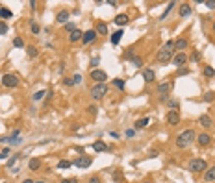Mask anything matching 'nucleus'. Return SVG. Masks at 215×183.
<instances>
[{"mask_svg":"<svg viewBox=\"0 0 215 183\" xmlns=\"http://www.w3.org/2000/svg\"><path fill=\"white\" fill-rule=\"evenodd\" d=\"M128 22H130V17H128V15H124V13L115 17V24H117V26H126Z\"/></svg>","mask_w":215,"mask_h":183,"instance_id":"16","label":"nucleus"},{"mask_svg":"<svg viewBox=\"0 0 215 183\" xmlns=\"http://www.w3.org/2000/svg\"><path fill=\"white\" fill-rule=\"evenodd\" d=\"M2 83H4V87L13 89V87L19 85V76H15V74H4V76H2Z\"/></svg>","mask_w":215,"mask_h":183,"instance_id":"5","label":"nucleus"},{"mask_svg":"<svg viewBox=\"0 0 215 183\" xmlns=\"http://www.w3.org/2000/svg\"><path fill=\"white\" fill-rule=\"evenodd\" d=\"M98 63H100V59H98V58H93V59H91V67H96Z\"/></svg>","mask_w":215,"mask_h":183,"instance_id":"48","label":"nucleus"},{"mask_svg":"<svg viewBox=\"0 0 215 183\" xmlns=\"http://www.w3.org/2000/svg\"><path fill=\"white\" fill-rule=\"evenodd\" d=\"M45 94H47L45 91H37V93L34 94V100H35V102H39V100H43V96H45Z\"/></svg>","mask_w":215,"mask_h":183,"instance_id":"37","label":"nucleus"},{"mask_svg":"<svg viewBox=\"0 0 215 183\" xmlns=\"http://www.w3.org/2000/svg\"><path fill=\"white\" fill-rule=\"evenodd\" d=\"M126 137H134V130H128V131H126Z\"/></svg>","mask_w":215,"mask_h":183,"instance_id":"52","label":"nucleus"},{"mask_svg":"<svg viewBox=\"0 0 215 183\" xmlns=\"http://www.w3.org/2000/svg\"><path fill=\"white\" fill-rule=\"evenodd\" d=\"M30 30L34 31V34H39V30H41V28H39V24H37V22H30Z\"/></svg>","mask_w":215,"mask_h":183,"instance_id":"38","label":"nucleus"},{"mask_svg":"<svg viewBox=\"0 0 215 183\" xmlns=\"http://www.w3.org/2000/svg\"><path fill=\"white\" fill-rule=\"evenodd\" d=\"M61 183H78L76 178H67V179H61Z\"/></svg>","mask_w":215,"mask_h":183,"instance_id":"44","label":"nucleus"},{"mask_svg":"<svg viewBox=\"0 0 215 183\" xmlns=\"http://www.w3.org/2000/svg\"><path fill=\"white\" fill-rule=\"evenodd\" d=\"M63 83H65L67 87H71V85H74V83H72V78H67V80H63Z\"/></svg>","mask_w":215,"mask_h":183,"instance_id":"49","label":"nucleus"},{"mask_svg":"<svg viewBox=\"0 0 215 183\" xmlns=\"http://www.w3.org/2000/svg\"><path fill=\"white\" fill-rule=\"evenodd\" d=\"M69 11H65V9H63V11H59L58 13V17H56V20H58V22L59 24H67V20H69Z\"/></svg>","mask_w":215,"mask_h":183,"instance_id":"19","label":"nucleus"},{"mask_svg":"<svg viewBox=\"0 0 215 183\" xmlns=\"http://www.w3.org/2000/svg\"><path fill=\"white\" fill-rule=\"evenodd\" d=\"M106 94H108V85L106 83H96L91 87V96L95 100H102Z\"/></svg>","mask_w":215,"mask_h":183,"instance_id":"3","label":"nucleus"},{"mask_svg":"<svg viewBox=\"0 0 215 183\" xmlns=\"http://www.w3.org/2000/svg\"><path fill=\"white\" fill-rule=\"evenodd\" d=\"M143 80H145L147 83H152V81L156 80L154 70H152V69H145V70H143Z\"/></svg>","mask_w":215,"mask_h":183,"instance_id":"15","label":"nucleus"},{"mask_svg":"<svg viewBox=\"0 0 215 183\" xmlns=\"http://www.w3.org/2000/svg\"><path fill=\"white\" fill-rule=\"evenodd\" d=\"M174 56V41H167L163 46H161V50L158 52V61L159 63H167L171 61Z\"/></svg>","mask_w":215,"mask_h":183,"instance_id":"1","label":"nucleus"},{"mask_svg":"<svg viewBox=\"0 0 215 183\" xmlns=\"http://www.w3.org/2000/svg\"><path fill=\"white\" fill-rule=\"evenodd\" d=\"M8 155H9V148H4L2 152H0V161H2V159H6Z\"/></svg>","mask_w":215,"mask_h":183,"instance_id":"41","label":"nucleus"},{"mask_svg":"<svg viewBox=\"0 0 215 183\" xmlns=\"http://www.w3.org/2000/svg\"><path fill=\"white\" fill-rule=\"evenodd\" d=\"M213 30H215V22H213Z\"/></svg>","mask_w":215,"mask_h":183,"instance_id":"54","label":"nucleus"},{"mask_svg":"<svg viewBox=\"0 0 215 183\" xmlns=\"http://www.w3.org/2000/svg\"><path fill=\"white\" fill-rule=\"evenodd\" d=\"M171 87H173V83H171V81H161V83L158 85V93H159V98H161V100H165V98H167V94H169Z\"/></svg>","mask_w":215,"mask_h":183,"instance_id":"8","label":"nucleus"},{"mask_svg":"<svg viewBox=\"0 0 215 183\" xmlns=\"http://www.w3.org/2000/svg\"><path fill=\"white\" fill-rule=\"evenodd\" d=\"M93 150H95V152H106L108 144L104 141H96V143H93Z\"/></svg>","mask_w":215,"mask_h":183,"instance_id":"21","label":"nucleus"},{"mask_svg":"<svg viewBox=\"0 0 215 183\" xmlns=\"http://www.w3.org/2000/svg\"><path fill=\"white\" fill-rule=\"evenodd\" d=\"M82 37H83V31L76 28V30H74L72 34L69 35V41H71V43H76V41H82Z\"/></svg>","mask_w":215,"mask_h":183,"instance_id":"18","label":"nucleus"},{"mask_svg":"<svg viewBox=\"0 0 215 183\" xmlns=\"http://www.w3.org/2000/svg\"><path fill=\"white\" fill-rule=\"evenodd\" d=\"M95 39H96V30L83 31V37H82V43H83V45H89V43H93Z\"/></svg>","mask_w":215,"mask_h":183,"instance_id":"11","label":"nucleus"},{"mask_svg":"<svg viewBox=\"0 0 215 183\" xmlns=\"http://www.w3.org/2000/svg\"><path fill=\"white\" fill-rule=\"evenodd\" d=\"M145 183H152V181H145Z\"/></svg>","mask_w":215,"mask_h":183,"instance_id":"53","label":"nucleus"},{"mask_svg":"<svg viewBox=\"0 0 215 183\" xmlns=\"http://www.w3.org/2000/svg\"><path fill=\"white\" fill-rule=\"evenodd\" d=\"M197 139H198V144H200V146H208V144L211 143V137H210L208 133H200Z\"/></svg>","mask_w":215,"mask_h":183,"instance_id":"20","label":"nucleus"},{"mask_svg":"<svg viewBox=\"0 0 215 183\" xmlns=\"http://www.w3.org/2000/svg\"><path fill=\"white\" fill-rule=\"evenodd\" d=\"M187 45H189V43H187V39L180 37V39L174 43V50H176V52H184V50L187 48Z\"/></svg>","mask_w":215,"mask_h":183,"instance_id":"14","label":"nucleus"},{"mask_svg":"<svg viewBox=\"0 0 215 183\" xmlns=\"http://www.w3.org/2000/svg\"><path fill=\"white\" fill-rule=\"evenodd\" d=\"M23 183H43V181H34V179H24Z\"/></svg>","mask_w":215,"mask_h":183,"instance_id":"51","label":"nucleus"},{"mask_svg":"<svg viewBox=\"0 0 215 183\" xmlns=\"http://www.w3.org/2000/svg\"><path fill=\"white\" fill-rule=\"evenodd\" d=\"M28 167H30V170H39V167H41V159H30Z\"/></svg>","mask_w":215,"mask_h":183,"instance_id":"25","label":"nucleus"},{"mask_svg":"<svg viewBox=\"0 0 215 183\" xmlns=\"http://www.w3.org/2000/svg\"><path fill=\"white\" fill-rule=\"evenodd\" d=\"M121 37H123V30H119V31H115V34L111 35V45H119V41H121Z\"/></svg>","mask_w":215,"mask_h":183,"instance_id":"26","label":"nucleus"},{"mask_svg":"<svg viewBox=\"0 0 215 183\" xmlns=\"http://www.w3.org/2000/svg\"><path fill=\"white\" fill-rule=\"evenodd\" d=\"M124 56H126V59H130V61L134 63V65H135V67H143V59H141V58H139V56H134V54H132L130 50H128V52L124 54Z\"/></svg>","mask_w":215,"mask_h":183,"instance_id":"13","label":"nucleus"},{"mask_svg":"<svg viewBox=\"0 0 215 183\" xmlns=\"http://www.w3.org/2000/svg\"><path fill=\"white\" fill-rule=\"evenodd\" d=\"M113 85H115L117 89H124V87H126V81H124L123 78H115V80H113Z\"/></svg>","mask_w":215,"mask_h":183,"instance_id":"28","label":"nucleus"},{"mask_svg":"<svg viewBox=\"0 0 215 183\" xmlns=\"http://www.w3.org/2000/svg\"><path fill=\"white\" fill-rule=\"evenodd\" d=\"M204 76L213 78V76H215V69H213V67H204Z\"/></svg>","mask_w":215,"mask_h":183,"instance_id":"32","label":"nucleus"},{"mask_svg":"<svg viewBox=\"0 0 215 183\" xmlns=\"http://www.w3.org/2000/svg\"><path fill=\"white\" fill-rule=\"evenodd\" d=\"M26 52H28V56H30V58H35L37 54H39V50H37L35 46H28V48H26Z\"/></svg>","mask_w":215,"mask_h":183,"instance_id":"33","label":"nucleus"},{"mask_svg":"<svg viewBox=\"0 0 215 183\" xmlns=\"http://www.w3.org/2000/svg\"><path fill=\"white\" fill-rule=\"evenodd\" d=\"M72 83H74V85H76V83H82V76H80V74H74V76H72Z\"/></svg>","mask_w":215,"mask_h":183,"instance_id":"42","label":"nucleus"},{"mask_svg":"<svg viewBox=\"0 0 215 183\" xmlns=\"http://www.w3.org/2000/svg\"><path fill=\"white\" fill-rule=\"evenodd\" d=\"M189 15H191V6H189V4H182V7H180V17L186 19V17H189Z\"/></svg>","mask_w":215,"mask_h":183,"instance_id":"22","label":"nucleus"},{"mask_svg":"<svg viewBox=\"0 0 215 183\" xmlns=\"http://www.w3.org/2000/svg\"><path fill=\"white\" fill-rule=\"evenodd\" d=\"M178 76H182V74H189V69H178Z\"/></svg>","mask_w":215,"mask_h":183,"instance_id":"46","label":"nucleus"},{"mask_svg":"<svg viewBox=\"0 0 215 183\" xmlns=\"http://www.w3.org/2000/svg\"><path fill=\"white\" fill-rule=\"evenodd\" d=\"M65 30H67V31H71V34H72V31L76 30V24H74V22H67V24H65Z\"/></svg>","mask_w":215,"mask_h":183,"instance_id":"40","label":"nucleus"},{"mask_svg":"<svg viewBox=\"0 0 215 183\" xmlns=\"http://www.w3.org/2000/svg\"><path fill=\"white\" fill-rule=\"evenodd\" d=\"M174 6H176L174 2H169V4H167V9H165V11L159 15V20H165V19H167V15H169L171 11H173V7H174Z\"/></svg>","mask_w":215,"mask_h":183,"instance_id":"23","label":"nucleus"},{"mask_svg":"<svg viewBox=\"0 0 215 183\" xmlns=\"http://www.w3.org/2000/svg\"><path fill=\"white\" fill-rule=\"evenodd\" d=\"M96 34L106 35V34H108V24H106V22H96Z\"/></svg>","mask_w":215,"mask_h":183,"instance_id":"24","label":"nucleus"},{"mask_svg":"<svg viewBox=\"0 0 215 183\" xmlns=\"http://www.w3.org/2000/svg\"><path fill=\"white\" fill-rule=\"evenodd\" d=\"M189 170L193 174H198V172H206L208 170V165L204 159H191L189 161Z\"/></svg>","mask_w":215,"mask_h":183,"instance_id":"4","label":"nucleus"},{"mask_svg":"<svg viewBox=\"0 0 215 183\" xmlns=\"http://www.w3.org/2000/svg\"><path fill=\"white\" fill-rule=\"evenodd\" d=\"M11 11H9L8 7H0V19H11Z\"/></svg>","mask_w":215,"mask_h":183,"instance_id":"27","label":"nucleus"},{"mask_svg":"<svg viewBox=\"0 0 215 183\" xmlns=\"http://www.w3.org/2000/svg\"><path fill=\"white\" fill-rule=\"evenodd\" d=\"M71 161H67V159H61L59 163H58V168H61V170H65V168H71Z\"/></svg>","mask_w":215,"mask_h":183,"instance_id":"30","label":"nucleus"},{"mask_svg":"<svg viewBox=\"0 0 215 183\" xmlns=\"http://www.w3.org/2000/svg\"><path fill=\"white\" fill-rule=\"evenodd\" d=\"M204 181H208V183L215 181V165H213L211 168H208L206 172H204Z\"/></svg>","mask_w":215,"mask_h":183,"instance_id":"17","label":"nucleus"},{"mask_svg":"<svg viewBox=\"0 0 215 183\" xmlns=\"http://www.w3.org/2000/svg\"><path fill=\"white\" fill-rule=\"evenodd\" d=\"M93 163V157L91 155H78V159L74 161V167H78V168H87L89 165Z\"/></svg>","mask_w":215,"mask_h":183,"instance_id":"6","label":"nucleus"},{"mask_svg":"<svg viewBox=\"0 0 215 183\" xmlns=\"http://www.w3.org/2000/svg\"><path fill=\"white\" fill-rule=\"evenodd\" d=\"M147 124H148V117L141 118V120H137V122H135V128H139V130H143V128H147Z\"/></svg>","mask_w":215,"mask_h":183,"instance_id":"31","label":"nucleus"},{"mask_svg":"<svg viewBox=\"0 0 215 183\" xmlns=\"http://www.w3.org/2000/svg\"><path fill=\"white\" fill-rule=\"evenodd\" d=\"M215 100V93H206V94H204V102H213Z\"/></svg>","mask_w":215,"mask_h":183,"instance_id":"35","label":"nucleus"},{"mask_svg":"<svg viewBox=\"0 0 215 183\" xmlns=\"http://www.w3.org/2000/svg\"><path fill=\"white\" fill-rule=\"evenodd\" d=\"M195 139H197L195 131H193V130H186V131H182V133L176 137V146H178V148H187L189 144H193Z\"/></svg>","mask_w":215,"mask_h":183,"instance_id":"2","label":"nucleus"},{"mask_svg":"<svg viewBox=\"0 0 215 183\" xmlns=\"http://www.w3.org/2000/svg\"><path fill=\"white\" fill-rule=\"evenodd\" d=\"M186 61H187V56H186L184 52H176V54H174V58H173V63H174L176 67H180V65H184Z\"/></svg>","mask_w":215,"mask_h":183,"instance_id":"12","label":"nucleus"},{"mask_svg":"<svg viewBox=\"0 0 215 183\" xmlns=\"http://www.w3.org/2000/svg\"><path fill=\"white\" fill-rule=\"evenodd\" d=\"M91 80L96 81V83H104L108 80V74L104 70H100V69H93L91 70Z\"/></svg>","mask_w":215,"mask_h":183,"instance_id":"7","label":"nucleus"},{"mask_svg":"<svg viewBox=\"0 0 215 183\" xmlns=\"http://www.w3.org/2000/svg\"><path fill=\"white\" fill-rule=\"evenodd\" d=\"M89 183H100V178L98 176H93V178H89Z\"/></svg>","mask_w":215,"mask_h":183,"instance_id":"47","label":"nucleus"},{"mask_svg":"<svg viewBox=\"0 0 215 183\" xmlns=\"http://www.w3.org/2000/svg\"><path fill=\"white\" fill-rule=\"evenodd\" d=\"M4 34H8V24L4 20H0V35H4Z\"/></svg>","mask_w":215,"mask_h":183,"instance_id":"36","label":"nucleus"},{"mask_svg":"<svg viewBox=\"0 0 215 183\" xmlns=\"http://www.w3.org/2000/svg\"><path fill=\"white\" fill-rule=\"evenodd\" d=\"M200 58H202L200 52H193V54H191V61H200Z\"/></svg>","mask_w":215,"mask_h":183,"instance_id":"39","label":"nucleus"},{"mask_svg":"<svg viewBox=\"0 0 215 183\" xmlns=\"http://www.w3.org/2000/svg\"><path fill=\"white\" fill-rule=\"evenodd\" d=\"M198 124L204 128V130H210V128L213 126V120H211L210 115H200V117H198Z\"/></svg>","mask_w":215,"mask_h":183,"instance_id":"10","label":"nucleus"},{"mask_svg":"<svg viewBox=\"0 0 215 183\" xmlns=\"http://www.w3.org/2000/svg\"><path fill=\"white\" fill-rule=\"evenodd\" d=\"M167 105L173 107V109H176V107H178V102H176V100H167Z\"/></svg>","mask_w":215,"mask_h":183,"instance_id":"43","label":"nucleus"},{"mask_svg":"<svg viewBox=\"0 0 215 183\" xmlns=\"http://www.w3.org/2000/svg\"><path fill=\"white\" fill-rule=\"evenodd\" d=\"M87 111H89L91 115H95V113H96V107H95V105H89V107H87Z\"/></svg>","mask_w":215,"mask_h":183,"instance_id":"50","label":"nucleus"},{"mask_svg":"<svg viewBox=\"0 0 215 183\" xmlns=\"http://www.w3.org/2000/svg\"><path fill=\"white\" fill-rule=\"evenodd\" d=\"M167 122H169L171 126H176V124L180 122V113H178L176 109H171V111L167 113Z\"/></svg>","mask_w":215,"mask_h":183,"instance_id":"9","label":"nucleus"},{"mask_svg":"<svg viewBox=\"0 0 215 183\" xmlns=\"http://www.w3.org/2000/svg\"><path fill=\"white\" fill-rule=\"evenodd\" d=\"M19 157H20V154H15V155H11V157L8 159V165H6V167H8L9 170H11V168H13V165H15V161H17Z\"/></svg>","mask_w":215,"mask_h":183,"instance_id":"29","label":"nucleus"},{"mask_svg":"<svg viewBox=\"0 0 215 183\" xmlns=\"http://www.w3.org/2000/svg\"><path fill=\"white\" fill-rule=\"evenodd\" d=\"M13 46H17V48H23V46H24V41L20 39V37H15V39H13Z\"/></svg>","mask_w":215,"mask_h":183,"instance_id":"34","label":"nucleus"},{"mask_svg":"<svg viewBox=\"0 0 215 183\" xmlns=\"http://www.w3.org/2000/svg\"><path fill=\"white\" fill-rule=\"evenodd\" d=\"M204 4H206L210 9H215V0H208V2H204Z\"/></svg>","mask_w":215,"mask_h":183,"instance_id":"45","label":"nucleus"}]
</instances>
